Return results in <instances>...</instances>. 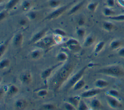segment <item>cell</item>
<instances>
[{"mask_svg":"<svg viewBox=\"0 0 124 110\" xmlns=\"http://www.w3.org/2000/svg\"><path fill=\"white\" fill-rule=\"evenodd\" d=\"M54 32L58 35H60L61 36H65L66 35V33L62 29L60 28H56L54 30Z\"/></svg>","mask_w":124,"mask_h":110,"instance_id":"obj_36","label":"cell"},{"mask_svg":"<svg viewBox=\"0 0 124 110\" xmlns=\"http://www.w3.org/2000/svg\"><path fill=\"white\" fill-rule=\"evenodd\" d=\"M20 0H9L5 5V9L7 10H10L14 8L19 2Z\"/></svg>","mask_w":124,"mask_h":110,"instance_id":"obj_17","label":"cell"},{"mask_svg":"<svg viewBox=\"0 0 124 110\" xmlns=\"http://www.w3.org/2000/svg\"><path fill=\"white\" fill-rule=\"evenodd\" d=\"M78 107L79 110H87L88 109V106L83 100L80 101Z\"/></svg>","mask_w":124,"mask_h":110,"instance_id":"obj_35","label":"cell"},{"mask_svg":"<svg viewBox=\"0 0 124 110\" xmlns=\"http://www.w3.org/2000/svg\"><path fill=\"white\" fill-rule=\"evenodd\" d=\"M8 41L5 42L4 44L1 45L0 47V56L4 54L6 48H7V45H8Z\"/></svg>","mask_w":124,"mask_h":110,"instance_id":"obj_41","label":"cell"},{"mask_svg":"<svg viewBox=\"0 0 124 110\" xmlns=\"http://www.w3.org/2000/svg\"><path fill=\"white\" fill-rule=\"evenodd\" d=\"M107 101L109 106L113 109H117L122 107L121 103L117 99L116 97L107 96H106Z\"/></svg>","mask_w":124,"mask_h":110,"instance_id":"obj_6","label":"cell"},{"mask_svg":"<svg viewBox=\"0 0 124 110\" xmlns=\"http://www.w3.org/2000/svg\"><path fill=\"white\" fill-rule=\"evenodd\" d=\"M8 10H4L1 11L0 13V21L1 22L3 20L6 18V17L8 16Z\"/></svg>","mask_w":124,"mask_h":110,"instance_id":"obj_37","label":"cell"},{"mask_svg":"<svg viewBox=\"0 0 124 110\" xmlns=\"http://www.w3.org/2000/svg\"><path fill=\"white\" fill-rule=\"evenodd\" d=\"M8 92V94L9 95L12 96V95H15L17 93H18V89L16 86H15L14 85H12L10 86Z\"/></svg>","mask_w":124,"mask_h":110,"instance_id":"obj_28","label":"cell"},{"mask_svg":"<svg viewBox=\"0 0 124 110\" xmlns=\"http://www.w3.org/2000/svg\"><path fill=\"white\" fill-rule=\"evenodd\" d=\"M102 27L106 31L110 32L112 31L115 28V26L110 22L104 21L103 23Z\"/></svg>","mask_w":124,"mask_h":110,"instance_id":"obj_15","label":"cell"},{"mask_svg":"<svg viewBox=\"0 0 124 110\" xmlns=\"http://www.w3.org/2000/svg\"><path fill=\"white\" fill-rule=\"evenodd\" d=\"M98 73L113 77H120L124 75V69L120 66L114 65L103 68L98 71Z\"/></svg>","mask_w":124,"mask_h":110,"instance_id":"obj_2","label":"cell"},{"mask_svg":"<svg viewBox=\"0 0 124 110\" xmlns=\"http://www.w3.org/2000/svg\"><path fill=\"white\" fill-rule=\"evenodd\" d=\"M103 13L105 16H107L108 17L115 15V12L113 11L111 9V8L108 7H106L104 8L103 10Z\"/></svg>","mask_w":124,"mask_h":110,"instance_id":"obj_18","label":"cell"},{"mask_svg":"<svg viewBox=\"0 0 124 110\" xmlns=\"http://www.w3.org/2000/svg\"><path fill=\"white\" fill-rule=\"evenodd\" d=\"M61 3L60 0H49L48 1V6L52 8H57L59 7Z\"/></svg>","mask_w":124,"mask_h":110,"instance_id":"obj_20","label":"cell"},{"mask_svg":"<svg viewBox=\"0 0 124 110\" xmlns=\"http://www.w3.org/2000/svg\"><path fill=\"white\" fill-rule=\"evenodd\" d=\"M62 64V62L59 63L58 64H57L56 65H54V66L47 68V69H45V70H44L41 75V78L43 79V80H46L47 79V78H48L49 77V76L50 75L51 73H52V71L56 68H57L58 67H59L60 65H61Z\"/></svg>","mask_w":124,"mask_h":110,"instance_id":"obj_9","label":"cell"},{"mask_svg":"<svg viewBox=\"0 0 124 110\" xmlns=\"http://www.w3.org/2000/svg\"><path fill=\"white\" fill-rule=\"evenodd\" d=\"M23 39V36L22 33H18L16 34L15 36L13 39L14 44L16 47H19L21 46L22 43Z\"/></svg>","mask_w":124,"mask_h":110,"instance_id":"obj_14","label":"cell"},{"mask_svg":"<svg viewBox=\"0 0 124 110\" xmlns=\"http://www.w3.org/2000/svg\"><path fill=\"white\" fill-rule=\"evenodd\" d=\"M31 6V3L29 0H24L22 4V8L24 11H28L30 9Z\"/></svg>","mask_w":124,"mask_h":110,"instance_id":"obj_29","label":"cell"},{"mask_svg":"<svg viewBox=\"0 0 124 110\" xmlns=\"http://www.w3.org/2000/svg\"><path fill=\"white\" fill-rule=\"evenodd\" d=\"M43 109L47 110H56L57 109L56 106L53 104H46L42 106Z\"/></svg>","mask_w":124,"mask_h":110,"instance_id":"obj_33","label":"cell"},{"mask_svg":"<svg viewBox=\"0 0 124 110\" xmlns=\"http://www.w3.org/2000/svg\"><path fill=\"white\" fill-rule=\"evenodd\" d=\"M54 38L50 36L44 37L42 39L35 42V45L40 48L47 49L56 43Z\"/></svg>","mask_w":124,"mask_h":110,"instance_id":"obj_4","label":"cell"},{"mask_svg":"<svg viewBox=\"0 0 124 110\" xmlns=\"http://www.w3.org/2000/svg\"><path fill=\"white\" fill-rule=\"evenodd\" d=\"M20 80L25 84H28L31 81V75L30 72L27 71L23 72L20 76Z\"/></svg>","mask_w":124,"mask_h":110,"instance_id":"obj_12","label":"cell"},{"mask_svg":"<svg viewBox=\"0 0 124 110\" xmlns=\"http://www.w3.org/2000/svg\"><path fill=\"white\" fill-rule=\"evenodd\" d=\"M122 44V42L118 40H114L110 43V48L112 50H115L119 48Z\"/></svg>","mask_w":124,"mask_h":110,"instance_id":"obj_22","label":"cell"},{"mask_svg":"<svg viewBox=\"0 0 124 110\" xmlns=\"http://www.w3.org/2000/svg\"><path fill=\"white\" fill-rule=\"evenodd\" d=\"M73 69V64L68 63L64 65L52 78L50 82L51 88L54 91L58 90L62 84L69 77Z\"/></svg>","mask_w":124,"mask_h":110,"instance_id":"obj_1","label":"cell"},{"mask_svg":"<svg viewBox=\"0 0 124 110\" xmlns=\"http://www.w3.org/2000/svg\"><path fill=\"white\" fill-rule=\"evenodd\" d=\"M65 45L67 47L72 51H78L80 48L78 41L75 39H69L65 42Z\"/></svg>","mask_w":124,"mask_h":110,"instance_id":"obj_7","label":"cell"},{"mask_svg":"<svg viewBox=\"0 0 124 110\" xmlns=\"http://www.w3.org/2000/svg\"><path fill=\"white\" fill-rule=\"evenodd\" d=\"M41 56V52L39 50H34L31 53V56L32 58L36 59Z\"/></svg>","mask_w":124,"mask_h":110,"instance_id":"obj_38","label":"cell"},{"mask_svg":"<svg viewBox=\"0 0 124 110\" xmlns=\"http://www.w3.org/2000/svg\"><path fill=\"white\" fill-rule=\"evenodd\" d=\"M47 28H44L43 29H42L40 31L36 33L32 37L31 42L35 43L42 39L43 38H44L46 35V32H47Z\"/></svg>","mask_w":124,"mask_h":110,"instance_id":"obj_10","label":"cell"},{"mask_svg":"<svg viewBox=\"0 0 124 110\" xmlns=\"http://www.w3.org/2000/svg\"><path fill=\"white\" fill-rule=\"evenodd\" d=\"M3 0H0V2L1 3V2H2L3 1Z\"/></svg>","mask_w":124,"mask_h":110,"instance_id":"obj_49","label":"cell"},{"mask_svg":"<svg viewBox=\"0 0 124 110\" xmlns=\"http://www.w3.org/2000/svg\"><path fill=\"white\" fill-rule=\"evenodd\" d=\"M118 55H119L120 56L124 57V47L121 48V49L118 51Z\"/></svg>","mask_w":124,"mask_h":110,"instance_id":"obj_46","label":"cell"},{"mask_svg":"<svg viewBox=\"0 0 124 110\" xmlns=\"http://www.w3.org/2000/svg\"><path fill=\"white\" fill-rule=\"evenodd\" d=\"M117 1L119 5L124 8V0H117Z\"/></svg>","mask_w":124,"mask_h":110,"instance_id":"obj_47","label":"cell"},{"mask_svg":"<svg viewBox=\"0 0 124 110\" xmlns=\"http://www.w3.org/2000/svg\"><path fill=\"white\" fill-rule=\"evenodd\" d=\"M108 94L109 96H110L113 97H118L119 96V92L115 90V89H111L108 91Z\"/></svg>","mask_w":124,"mask_h":110,"instance_id":"obj_34","label":"cell"},{"mask_svg":"<svg viewBox=\"0 0 124 110\" xmlns=\"http://www.w3.org/2000/svg\"><path fill=\"white\" fill-rule=\"evenodd\" d=\"M102 91V90L100 88H96V89H93L89 90L86 91L81 94V96L84 98H88L93 97L99 93H100Z\"/></svg>","mask_w":124,"mask_h":110,"instance_id":"obj_8","label":"cell"},{"mask_svg":"<svg viewBox=\"0 0 124 110\" xmlns=\"http://www.w3.org/2000/svg\"><path fill=\"white\" fill-rule=\"evenodd\" d=\"M99 3L98 2H92L87 5V9L91 12H94L98 6Z\"/></svg>","mask_w":124,"mask_h":110,"instance_id":"obj_23","label":"cell"},{"mask_svg":"<svg viewBox=\"0 0 124 110\" xmlns=\"http://www.w3.org/2000/svg\"><path fill=\"white\" fill-rule=\"evenodd\" d=\"M4 93V90L3 89H2V88L0 89V98L1 97V96H2V95H3V93Z\"/></svg>","mask_w":124,"mask_h":110,"instance_id":"obj_48","label":"cell"},{"mask_svg":"<svg viewBox=\"0 0 124 110\" xmlns=\"http://www.w3.org/2000/svg\"><path fill=\"white\" fill-rule=\"evenodd\" d=\"M68 102L72 104L75 107H78V104L80 102V97L78 96H75L68 98Z\"/></svg>","mask_w":124,"mask_h":110,"instance_id":"obj_19","label":"cell"},{"mask_svg":"<svg viewBox=\"0 0 124 110\" xmlns=\"http://www.w3.org/2000/svg\"><path fill=\"white\" fill-rule=\"evenodd\" d=\"M95 85L97 88L101 89L108 86L109 85V82L104 80L99 79L95 82Z\"/></svg>","mask_w":124,"mask_h":110,"instance_id":"obj_16","label":"cell"},{"mask_svg":"<svg viewBox=\"0 0 124 110\" xmlns=\"http://www.w3.org/2000/svg\"><path fill=\"white\" fill-rule=\"evenodd\" d=\"M64 107L67 110H75V107L69 102L65 103L64 104Z\"/></svg>","mask_w":124,"mask_h":110,"instance_id":"obj_40","label":"cell"},{"mask_svg":"<svg viewBox=\"0 0 124 110\" xmlns=\"http://www.w3.org/2000/svg\"><path fill=\"white\" fill-rule=\"evenodd\" d=\"M85 82L83 80H79L73 86L74 90H78L81 89L85 85Z\"/></svg>","mask_w":124,"mask_h":110,"instance_id":"obj_26","label":"cell"},{"mask_svg":"<svg viewBox=\"0 0 124 110\" xmlns=\"http://www.w3.org/2000/svg\"><path fill=\"white\" fill-rule=\"evenodd\" d=\"M85 23V19L83 18H80L78 19V24L79 26H83Z\"/></svg>","mask_w":124,"mask_h":110,"instance_id":"obj_45","label":"cell"},{"mask_svg":"<svg viewBox=\"0 0 124 110\" xmlns=\"http://www.w3.org/2000/svg\"><path fill=\"white\" fill-rule=\"evenodd\" d=\"M10 65V60L8 59H4L0 61V68L1 69H4L8 67Z\"/></svg>","mask_w":124,"mask_h":110,"instance_id":"obj_32","label":"cell"},{"mask_svg":"<svg viewBox=\"0 0 124 110\" xmlns=\"http://www.w3.org/2000/svg\"><path fill=\"white\" fill-rule=\"evenodd\" d=\"M19 24L21 26H24L27 24V21L25 19H21L20 20Z\"/></svg>","mask_w":124,"mask_h":110,"instance_id":"obj_44","label":"cell"},{"mask_svg":"<svg viewBox=\"0 0 124 110\" xmlns=\"http://www.w3.org/2000/svg\"><path fill=\"white\" fill-rule=\"evenodd\" d=\"M85 1H86V0H83L82 1H80L79 2L77 3V4L75 5L70 10V11L68 12V15H72V14L77 13V12H78L83 7V6L84 4L85 3Z\"/></svg>","mask_w":124,"mask_h":110,"instance_id":"obj_11","label":"cell"},{"mask_svg":"<svg viewBox=\"0 0 124 110\" xmlns=\"http://www.w3.org/2000/svg\"><path fill=\"white\" fill-rule=\"evenodd\" d=\"M47 94H48L47 91L45 89L41 90L39 91H38V92L37 93V95L40 97L46 96L47 95Z\"/></svg>","mask_w":124,"mask_h":110,"instance_id":"obj_42","label":"cell"},{"mask_svg":"<svg viewBox=\"0 0 124 110\" xmlns=\"http://www.w3.org/2000/svg\"><path fill=\"white\" fill-rule=\"evenodd\" d=\"M86 32H85V30L82 28H78L77 31H76V33L77 34V35L79 37H80V38H82L84 37V36L85 35V34Z\"/></svg>","mask_w":124,"mask_h":110,"instance_id":"obj_39","label":"cell"},{"mask_svg":"<svg viewBox=\"0 0 124 110\" xmlns=\"http://www.w3.org/2000/svg\"><path fill=\"white\" fill-rule=\"evenodd\" d=\"M91 106L94 109H98L101 107V103L98 99H94L92 101Z\"/></svg>","mask_w":124,"mask_h":110,"instance_id":"obj_31","label":"cell"},{"mask_svg":"<svg viewBox=\"0 0 124 110\" xmlns=\"http://www.w3.org/2000/svg\"><path fill=\"white\" fill-rule=\"evenodd\" d=\"M95 41V38L93 36L90 35L87 36L84 42L85 46H89L93 44Z\"/></svg>","mask_w":124,"mask_h":110,"instance_id":"obj_21","label":"cell"},{"mask_svg":"<svg viewBox=\"0 0 124 110\" xmlns=\"http://www.w3.org/2000/svg\"><path fill=\"white\" fill-rule=\"evenodd\" d=\"M105 44V42L104 41H101L100 42H99L95 46V49H94V53H98L99 52H100L102 49L103 48V47H104Z\"/></svg>","mask_w":124,"mask_h":110,"instance_id":"obj_27","label":"cell"},{"mask_svg":"<svg viewBox=\"0 0 124 110\" xmlns=\"http://www.w3.org/2000/svg\"><path fill=\"white\" fill-rule=\"evenodd\" d=\"M39 14L36 11H30L27 14V17L31 20H34L38 17Z\"/></svg>","mask_w":124,"mask_h":110,"instance_id":"obj_24","label":"cell"},{"mask_svg":"<svg viewBox=\"0 0 124 110\" xmlns=\"http://www.w3.org/2000/svg\"><path fill=\"white\" fill-rule=\"evenodd\" d=\"M106 4L107 7L112 8L115 6V0H106Z\"/></svg>","mask_w":124,"mask_h":110,"instance_id":"obj_43","label":"cell"},{"mask_svg":"<svg viewBox=\"0 0 124 110\" xmlns=\"http://www.w3.org/2000/svg\"><path fill=\"white\" fill-rule=\"evenodd\" d=\"M76 0L73 1L66 5L59 7L56 8L54 11L50 13L45 18V20H49L54 19H56L62 14L70 7H71L75 2Z\"/></svg>","mask_w":124,"mask_h":110,"instance_id":"obj_3","label":"cell"},{"mask_svg":"<svg viewBox=\"0 0 124 110\" xmlns=\"http://www.w3.org/2000/svg\"><path fill=\"white\" fill-rule=\"evenodd\" d=\"M27 101L23 99H19L15 103V107L17 110H23L27 106Z\"/></svg>","mask_w":124,"mask_h":110,"instance_id":"obj_13","label":"cell"},{"mask_svg":"<svg viewBox=\"0 0 124 110\" xmlns=\"http://www.w3.org/2000/svg\"><path fill=\"white\" fill-rule=\"evenodd\" d=\"M57 58L59 61L61 62H63L67 59L68 56L67 54H65V53L61 52L57 55Z\"/></svg>","mask_w":124,"mask_h":110,"instance_id":"obj_30","label":"cell"},{"mask_svg":"<svg viewBox=\"0 0 124 110\" xmlns=\"http://www.w3.org/2000/svg\"><path fill=\"white\" fill-rule=\"evenodd\" d=\"M87 68V66H84L71 77V78L70 79V80H69L66 85L65 86V90H67L74 86L76 82H77L79 80H80Z\"/></svg>","mask_w":124,"mask_h":110,"instance_id":"obj_5","label":"cell"},{"mask_svg":"<svg viewBox=\"0 0 124 110\" xmlns=\"http://www.w3.org/2000/svg\"><path fill=\"white\" fill-rule=\"evenodd\" d=\"M109 19L118 22L124 21V14H119V15H115L108 17Z\"/></svg>","mask_w":124,"mask_h":110,"instance_id":"obj_25","label":"cell"}]
</instances>
